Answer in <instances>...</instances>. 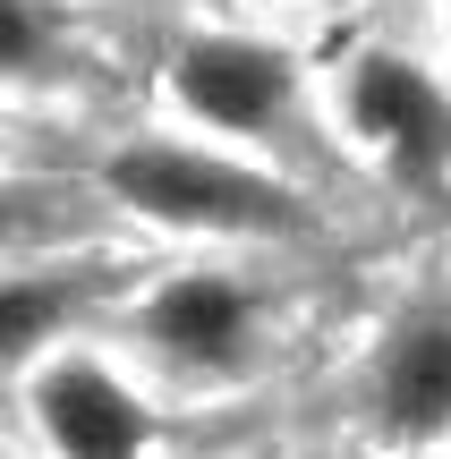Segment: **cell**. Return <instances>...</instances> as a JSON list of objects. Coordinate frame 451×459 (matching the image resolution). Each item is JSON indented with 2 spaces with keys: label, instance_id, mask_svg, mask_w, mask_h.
Returning a JSON list of instances; mask_svg holds the SVG:
<instances>
[{
  "label": "cell",
  "instance_id": "cell-5",
  "mask_svg": "<svg viewBox=\"0 0 451 459\" xmlns=\"http://www.w3.org/2000/svg\"><path fill=\"white\" fill-rule=\"evenodd\" d=\"M34 417H43V434H51L60 459H136L145 451V409H136V392L119 375H102V366H85V358H68V366L43 375Z\"/></svg>",
  "mask_w": 451,
  "mask_h": 459
},
{
  "label": "cell",
  "instance_id": "cell-3",
  "mask_svg": "<svg viewBox=\"0 0 451 459\" xmlns=\"http://www.w3.org/2000/svg\"><path fill=\"white\" fill-rule=\"evenodd\" d=\"M290 94H299L290 51L256 43V34H187L170 51V102L187 119H204V128L273 136L290 119Z\"/></svg>",
  "mask_w": 451,
  "mask_h": 459
},
{
  "label": "cell",
  "instance_id": "cell-8",
  "mask_svg": "<svg viewBox=\"0 0 451 459\" xmlns=\"http://www.w3.org/2000/svg\"><path fill=\"white\" fill-rule=\"evenodd\" d=\"M43 60H51L43 0H0V77H34Z\"/></svg>",
  "mask_w": 451,
  "mask_h": 459
},
{
  "label": "cell",
  "instance_id": "cell-9",
  "mask_svg": "<svg viewBox=\"0 0 451 459\" xmlns=\"http://www.w3.org/2000/svg\"><path fill=\"white\" fill-rule=\"evenodd\" d=\"M9 230H17V213H9V204H0V238H9Z\"/></svg>",
  "mask_w": 451,
  "mask_h": 459
},
{
  "label": "cell",
  "instance_id": "cell-4",
  "mask_svg": "<svg viewBox=\"0 0 451 459\" xmlns=\"http://www.w3.org/2000/svg\"><path fill=\"white\" fill-rule=\"evenodd\" d=\"M145 341L187 375H230L256 349V298L230 273H179L145 298Z\"/></svg>",
  "mask_w": 451,
  "mask_h": 459
},
{
  "label": "cell",
  "instance_id": "cell-7",
  "mask_svg": "<svg viewBox=\"0 0 451 459\" xmlns=\"http://www.w3.org/2000/svg\"><path fill=\"white\" fill-rule=\"evenodd\" d=\"M68 307H77L68 281H0V366L34 358V349L68 324Z\"/></svg>",
  "mask_w": 451,
  "mask_h": 459
},
{
  "label": "cell",
  "instance_id": "cell-6",
  "mask_svg": "<svg viewBox=\"0 0 451 459\" xmlns=\"http://www.w3.org/2000/svg\"><path fill=\"white\" fill-rule=\"evenodd\" d=\"M375 409L401 443L451 434V315H409L375 358Z\"/></svg>",
  "mask_w": 451,
  "mask_h": 459
},
{
  "label": "cell",
  "instance_id": "cell-1",
  "mask_svg": "<svg viewBox=\"0 0 451 459\" xmlns=\"http://www.w3.org/2000/svg\"><path fill=\"white\" fill-rule=\"evenodd\" d=\"M102 179H111L119 204H136L145 221H170V230H230V238L307 230V204L282 179L221 162V153H196V145H128V153H111Z\"/></svg>",
  "mask_w": 451,
  "mask_h": 459
},
{
  "label": "cell",
  "instance_id": "cell-2",
  "mask_svg": "<svg viewBox=\"0 0 451 459\" xmlns=\"http://www.w3.org/2000/svg\"><path fill=\"white\" fill-rule=\"evenodd\" d=\"M350 128L409 187H435L451 170V94L409 51H367L350 68Z\"/></svg>",
  "mask_w": 451,
  "mask_h": 459
}]
</instances>
